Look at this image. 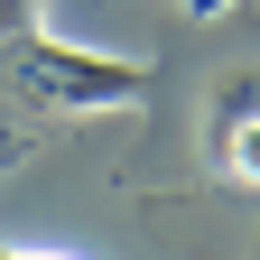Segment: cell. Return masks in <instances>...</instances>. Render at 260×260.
<instances>
[{
    "label": "cell",
    "mask_w": 260,
    "mask_h": 260,
    "mask_svg": "<svg viewBox=\"0 0 260 260\" xmlns=\"http://www.w3.org/2000/svg\"><path fill=\"white\" fill-rule=\"evenodd\" d=\"M10 84H19V103H38V112H130L158 84V65L149 56L75 47V38H56V28H28L10 47Z\"/></svg>",
    "instance_id": "obj_1"
},
{
    "label": "cell",
    "mask_w": 260,
    "mask_h": 260,
    "mask_svg": "<svg viewBox=\"0 0 260 260\" xmlns=\"http://www.w3.org/2000/svg\"><path fill=\"white\" fill-rule=\"evenodd\" d=\"M223 168H233L242 186H260V112H251V121H233V130H223Z\"/></svg>",
    "instance_id": "obj_2"
},
{
    "label": "cell",
    "mask_w": 260,
    "mask_h": 260,
    "mask_svg": "<svg viewBox=\"0 0 260 260\" xmlns=\"http://www.w3.org/2000/svg\"><path fill=\"white\" fill-rule=\"evenodd\" d=\"M251 112H260V65H251V75H223V93H214V121H223V130L251 121Z\"/></svg>",
    "instance_id": "obj_3"
},
{
    "label": "cell",
    "mask_w": 260,
    "mask_h": 260,
    "mask_svg": "<svg viewBox=\"0 0 260 260\" xmlns=\"http://www.w3.org/2000/svg\"><path fill=\"white\" fill-rule=\"evenodd\" d=\"M233 0H177V19H223Z\"/></svg>",
    "instance_id": "obj_4"
},
{
    "label": "cell",
    "mask_w": 260,
    "mask_h": 260,
    "mask_svg": "<svg viewBox=\"0 0 260 260\" xmlns=\"http://www.w3.org/2000/svg\"><path fill=\"white\" fill-rule=\"evenodd\" d=\"M10 28H28V19H19V0H0V38H10Z\"/></svg>",
    "instance_id": "obj_5"
},
{
    "label": "cell",
    "mask_w": 260,
    "mask_h": 260,
    "mask_svg": "<svg viewBox=\"0 0 260 260\" xmlns=\"http://www.w3.org/2000/svg\"><path fill=\"white\" fill-rule=\"evenodd\" d=\"M0 260H65V251H0Z\"/></svg>",
    "instance_id": "obj_6"
},
{
    "label": "cell",
    "mask_w": 260,
    "mask_h": 260,
    "mask_svg": "<svg viewBox=\"0 0 260 260\" xmlns=\"http://www.w3.org/2000/svg\"><path fill=\"white\" fill-rule=\"evenodd\" d=\"M251 260H260V233H251Z\"/></svg>",
    "instance_id": "obj_7"
}]
</instances>
